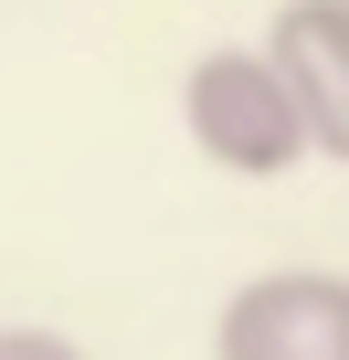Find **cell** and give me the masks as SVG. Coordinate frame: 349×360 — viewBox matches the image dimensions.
<instances>
[{"label":"cell","mask_w":349,"mask_h":360,"mask_svg":"<svg viewBox=\"0 0 349 360\" xmlns=\"http://www.w3.org/2000/svg\"><path fill=\"white\" fill-rule=\"evenodd\" d=\"M180 127H191V148H202L212 169H233V180H286L296 159H317L307 106H296V85H286V64H275L265 43H212V53L180 75Z\"/></svg>","instance_id":"6da1fadb"},{"label":"cell","mask_w":349,"mask_h":360,"mask_svg":"<svg viewBox=\"0 0 349 360\" xmlns=\"http://www.w3.org/2000/svg\"><path fill=\"white\" fill-rule=\"evenodd\" d=\"M212 360H349V276L338 265L244 276L212 318Z\"/></svg>","instance_id":"7a4b0ae2"},{"label":"cell","mask_w":349,"mask_h":360,"mask_svg":"<svg viewBox=\"0 0 349 360\" xmlns=\"http://www.w3.org/2000/svg\"><path fill=\"white\" fill-rule=\"evenodd\" d=\"M265 53L286 64L317 159H349V0H286L275 32H265Z\"/></svg>","instance_id":"3957f363"},{"label":"cell","mask_w":349,"mask_h":360,"mask_svg":"<svg viewBox=\"0 0 349 360\" xmlns=\"http://www.w3.org/2000/svg\"><path fill=\"white\" fill-rule=\"evenodd\" d=\"M0 360H85L64 328H0Z\"/></svg>","instance_id":"277c9868"}]
</instances>
